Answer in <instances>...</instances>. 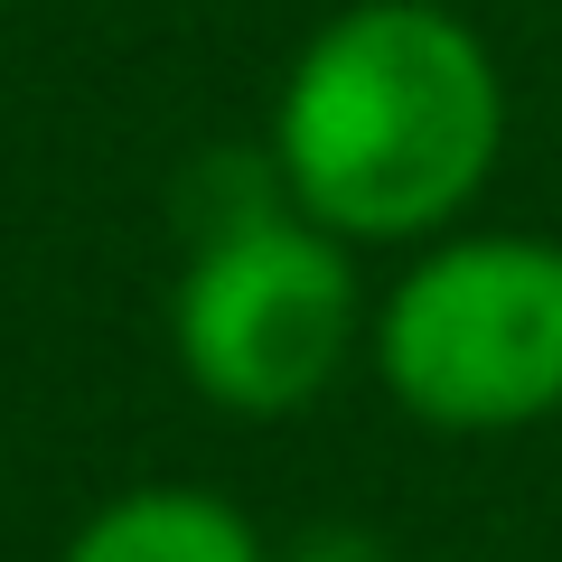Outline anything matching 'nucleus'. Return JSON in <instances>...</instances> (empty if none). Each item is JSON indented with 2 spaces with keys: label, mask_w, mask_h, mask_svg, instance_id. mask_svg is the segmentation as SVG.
<instances>
[{
  "label": "nucleus",
  "mask_w": 562,
  "mask_h": 562,
  "mask_svg": "<svg viewBox=\"0 0 562 562\" xmlns=\"http://www.w3.org/2000/svg\"><path fill=\"white\" fill-rule=\"evenodd\" d=\"M366 347L422 431H535L562 413V244L450 225L394 272Z\"/></svg>",
  "instance_id": "nucleus-3"
},
{
  "label": "nucleus",
  "mask_w": 562,
  "mask_h": 562,
  "mask_svg": "<svg viewBox=\"0 0 562 562\" xmlns=\"http://www.w3.org/2000/svg\"><path fill=\"white\" fill-rule=\"evenodd\" d=\"M366 328L375 319H366L357 244H338L281 198L272 160L254 169L235 206L198 225L179 291H169V357H179L188 394L235 422L310 413L347 375Z\"/></svg>",
  "instance_id": "nucleus-2"
},
{
  "label": "nucleus",
  "mask_w": 562,
  "mask_h": 562,
  "mask_svg": "<svg viewBox=\"0 0 562 562\" xmlns=\"http://www.w3.org/2000/svg\"><path fill=\"white\" fill-rule=\"evenodd\" d=\"M57 562H272V543L254 535V516L235 497L188 487V479H150V487L103 497L66 535Z\"/></svg>",
  "instance_id": "nucleus-4"
},
{
  "label": "nucleus",
  "mask_w": 562,
  "mask_h": 562,
  "mask_svg": "<svg viewBox=\"0 0 562 562\" xmlns=\"http://www.w3.org/2000/svg\"><path fill=\"white\" fill-rule=\"evenodd\" d=\"M506 150V76L441 0H357L310 29L272 103L281 198L338 244H431Z\"/></svg>",
  "instance_id": "nucleus-1"
},
{
  "label": "nucleus",
  "mask_w": 562,
  "mask_h": 562,
  "mask_svg": "<svg viewBox=\"0 0 562 562\" xmlns=\"http://www.w3.org/2000/svg\"><path fill=\"white\" fill-rule=\"evenodd\" d=\"M441 10H460V0H441Z\"/></svg>",
  "instance_id": "nucleus-6"
},
{
  "label": "nucleus",
  "mask_w": 562,
  "mask_h": 562,
  "mask_svg": "<svg viewBox=\"0 0 562 562\" xmlns=\"http://www.w3.org/2000/svg\"><path fill=\"white\" fill-rule=\"evenodd\" d=\"M291 562H384V553H375V535H310Z\"/></svg>",
  "instance_id": "nucleus-5"
}]
</instances>
